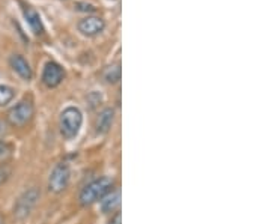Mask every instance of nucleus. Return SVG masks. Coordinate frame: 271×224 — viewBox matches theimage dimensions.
Instances as JSON below:
<instances>
[{
    "mask_svg": "<svg viewBox=\"0 0 271 224\" xmlns=\"http://www.w3.org/2000/svg\"><path fill=\"white\" fill-rule=\"evenodd\" d=\"M113 179L109 176H101L98 179H94L92 182H89L78 196V200L83 206H90L101 200L110 190H113Z\"/></svg>",
    "mask_w": 271,
    "mask_h": 224,
    "instance_id": "f257e3e1",
    "label": "nucleus"
},
{
    "mask_svg": "<svg viewBox=\"0 0 271 224\" xmlns=\"http://www.w3.org/2000/svg\"><path fill=\"white\" fill-rule=\"evenodd\" d=\"M83 123L81 112L77 107H68L60 114V132L66 138H72L78 134Z\"/></svg>",
    "mask_w": 271,
    "mask_h": 224,
    "instance_id": "f03ea898",
    "label": "nucleus"
},
{
    "mask_svg": "<svg viewBox=\"0 0 271 224\" xmlns=\"http://www.w3.org/2000/svg\"><path fill=\"white\" fill-rule=\"evenodd\" d=\"M41 197V191L38 188H29L26 190L20 197L18 200L15 202V206H14V215L15 218L18 220H24L30 215V212L35 209L38 200Z\"/></svg>",
    "mask_w": 271,
    "mask_h": 224,
    "instance_id": "7ed1b4c3",
    "label": "nucleus"
},
{
    "mask_svg": "<svg viewBox=\"0 0 271 224\" xmlns=\"http://www.w3.org/2000/svg\"><path fill=\"white\" fill-rule=\"evenodd\" d=\"M33 114H35V107H33L32 101L23 100L9 110L8 120L11 125L21 128L33 119Z\"/></svg>",
    "mask_w": 271,
    "mask_h": 224,
    "instance_id": "20e7f679",
    "label": "nucleus"
},
{
    "mask_svg": "<svg viewBox=\"0 0 271 224\" xmlns=\"http://www.w3.org/2000/svg\"><path fill=\"white\" fill-rule=\"evenodd\" d=\"M69 179H71V169L66 163H59L51 175H50V179H48V190L51 193H62L68 184H69Z\"/></svg>",
    "mask_w": 271,
    "mask_h": 224,
    "instance_id": "39448f33",
    "label": "nucleus"
},
{
    "mask_svg": "<svg viewBox=\"0 0 271 224\" xmlns=\"http://www.w3.org/2000/svg\"><path fill=\"white\" fill-rule=\"evenodd\" d=\"M65 79V71L63 68L56 62H48L42 72V83L48 88L59 86Z\"/></svg>",
    "mask_w": 271,
    "mask_h": 224,
    "instance_id": "423d86ee",
    "label": "nucleus"
},
{
    "mask_svg": "<svg viewBox=\"0 0 271 224\" xmlns=\"http://www.w3.org/2000/svg\"><path fill=\"white\" fill-rule=\"evenodd\" d=\"M78 32L84 36H97L106 29V21L100 17H86L78 21Z\"/></svg>",
    "mask_w": 271,
    "mask_h": 224,
    "instance_id": "0eeeda50",
    "label": "nucleus"
},
{
    "mask_svg": "<svg viewBox=\"0 0 271 224\" xmlns=\"http://www.w3.org/2000/svg\"><path fill=\"white\" fill-rule=\"evenodd\" d=\"M9 63H11V68L18 74L23 80H32L33 71H32L29 62L21 54H12L11 59H9Z\"/></svg>",
    "mask_w": 271,
    "mask_h": 224,
    "instance_id": "6e6552de",
    "label": "nucleus"
},
{
    "mask_svg": "<svg viewBox=\"0 0 271 224\" xmlns=\"http://www.w3.org/2000/svg\"><path fill=\"white\" fill-rule=\"evenodd\" d=\"M113 120H115V109L112 107H106L97 117V132L98 134H107L113 125Z\"/></svg>",
    "mask_w": 271,
    "mask_h": 224,
    "instance_id": "1a4fd4ad",
    "label": "nucleus"
},
{
    "mask_svg": "<svg viewBox=\"0 0 271 224\" xmlns=\"http://www.w3.org/2000/svg\"><path fill=\"white\" fill-rule=\"evenodd\" d=\"M121 205V190L115 188L110 190L101 200H100V206L103 212H115Z\"/></svg>",
    "mask_w": 271,
    "mask_h": 224,
    "instance_id": "9d476101",
    "label": "nucleus"
},
{
    "mask_svg": "<svg viewBox=\"0 0 271 224\" xmlns=\"http://www.w3.org/2000/svg\"><path fill=\"white\" fill-rule=\"evenodd\" d=\"M24 18L27 20L29 26L35 32V35H42L44 33V26H42L41 17H39V14L33 8H30V6L24 8Z\"/></svg>",
    "mask_w": 271,
    "mask_h": 224,
    "instance_id": "9b49d317",
    "label": "nucleus"
},
{
    "mask_svg": "<svg viewBox=\"0 0 271 224\" xmlns=\"http://www.w3.org/2000/svg\"><path fill=\"white\" fill-rule=\"evenodd\" d=\"M121 74H122L121 72V65L119 63H113V65H110V66H107L104 69L103 77H104V80L107 83L115 85V83H118L121 80Z\"/></svg>",
    "mask_w": 271,
    "mask_h": 224,
    "instance_id": "f8f14e48",
    "label": "nucleus"
},
{
    "mask_svg": "<svg viewBox=\"0 0 271 224\" xmlns=\"http://www.w3.org/2000/svg\"><path fill=\"white\" fill-rule=\"evenodd\" d=\"M15 97V91L9 86L0 85V107H3L6 104H9Z\"/></svg>",
    "mask_w": 271,
    "mask_h": 224,
    "instance_id": "ddd939ff",
    "label": "nucleus"
},
{
    "mask_svg": "<svg viewBox=\"0 0 271 224\" xmlns=\"http://www.w3.org/2000/svg\"><path fill=\"white\" fill-rule=\"evenodd\" d=\"M11 152H12V147L6 141L0 140V160H6L11 155Z\"/></svg>",
    "mask_w": 271,
    "mask_h": 224,
    "instance_id": "4468645a",
    "label": "nucleus"
},
{
    "mask_svg": "<svg viewBox=\"0 0 271 224\" xmlns=\"http://www.w3.org/2000/svg\"><path fill=\"white\" fill-rule=\"evenodd\" d=\"M74 8L77 11H80V12H95L97 11V6L90 5V3H86V2H78V3H75Z\"/></svg>",
    "mask_w": 271,
    "mask_h": 224,
    "instance_id": "2eb2a0df",
    "label": "nucleus"
},
{
    "mask_svg": "<svg viewBox=\"0 0 271 224\" xmlns=\"http://www.w3.org/2000/svg\"><path fill=\"white\" fill-rule=\"evenodd\" d=\"M9 176H11V169L6 164L0 166V185H2L3 182H6Z\"/></svg>",
    "mask_w": 271,
    "mask_h": 224,
    "instance_id": "dca6fc26",
    "label": "nucleus"
},
{
    "mask_svg": "<svg viewBox=\"0 0 271 224\" xmlns=\"http://www.w3.org/2000/svg\"><path fill=\"white\" fill-rule=\"evenodd\" d=\"M109 224H122V215H121V212H116V214L109 220Z\"/></svg>",
    "mask_w": 271,
    "mask_h": 224,
    "instance_id": "f3484780",
    "label": "nucleus"
},
{
    "mask_svg": "<svg viewBox=\"0 0 271 224\" xmlns=\"http://www.w3.org/2000/svg\"><path fill=\"white\" fill-rule=\"evenodd\" d=\"M8 123L5 122V120H0V137H3V135H6L8 134Z\"/></svg>",
    "mask_w": 271,
    "mask_h": 224,
    "instance_id": "a211bd4d",
    "label": "nucleus"
},
{
    "mask_svg": "<svg viewBox=\"0 0 271 224\" xmlns=\"http://www.w3.org/2000/svg\"><path fill=\"white\" fill-rule=\"evenodd\" d=\"M0 224H5V218L2 217V214H0Z\"/></svg>",
    "mask_w": 271,
    "mask_h": 224,
    "instance_id": "6ab92c4d",
    "label": "nucleus"
}]
</instances>
